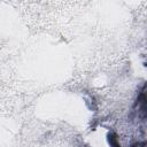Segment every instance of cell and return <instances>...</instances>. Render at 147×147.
<instances>
[{
	"label": "cell",
	"mask_w": 147,
	"mask_h": 147,
	"mask_svg": "<svg viewBox=\"0 0 147 147\" xmlns=\"http://www.w3.org/2000/svg\"><path fill=\"white\" fill-rule=\"evenodd\" d=\"M108 141L113 147H121L118 141H117V136L114 132H109L108 133Z\"/></svg>",
	"instance_id": "6da1fadb"
},
{
	"label": "cell",
	"mask_w": 147,
	"mask_h": 147,
	"mask_svg": "<svg viewBox=\"0 0 147 147\" xmlns=\"http://www.w3.org/2000/svg\"><path fill=\"white\" fill-rule=\"evenodd\" d=\"M131 147H146V142L145 141H142V142H136Z\"/></svg>",
	"instance_id": "7a4b0ae2"
}]
</instances>
